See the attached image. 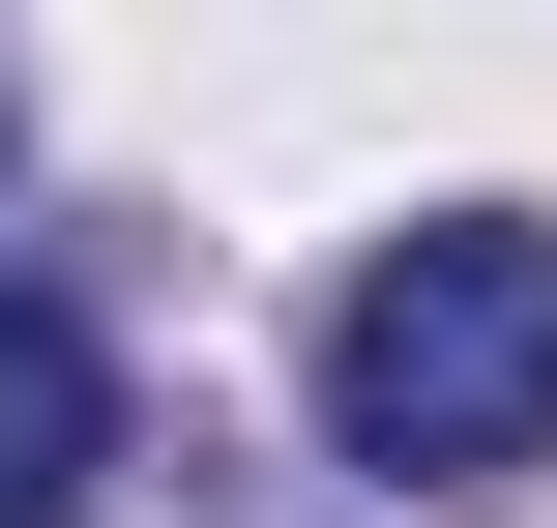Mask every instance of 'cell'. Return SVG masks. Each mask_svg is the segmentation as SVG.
Returning a JSON list of instances; mask_svg holds the SVG:
<instances>
[{
	"label": "cell",
	"mask_w": 557,
	"mask_h": 528,
	"mask_svg": "<svg viewBox=\"0 0 557 528\" xmlns=\"http://www.w3.org/2000/svg\"><path fill=\"white\" fill-rule=\"evenodd\" d=\"M0 176H29V88H0Z\"/></svg>",
	"instance_id": "obj_3"
},
{
	"label": "cell",
	"mask_w": 557,
	"mask_h": 528,
	"mask_svg": "<svg viewBox=\"0 0 557 528\" xmlns=\"http://www.w3.org/2000/svg\"><path fill=\"white\" fill-rule=\"evenodd\" d=\"M323 441L411 500H529L557 470V206H411L323 294Z\"/></svg>",
	"instance_id": "obj_1"
},
{
	"label": "cell",
	"mask_w": 557,
	"mask_h": 528,
	"mask_svg": "<svg viewBox=\"0 0 557 528\" xmlns=\"http://www.w3.org/2000/svg\"><path fill=\"white\" fill-rule=\"evenodd\" d=\"M88 500H117V323L0 265V528H88Z\"/></svg>",
	"instance_id": "obj_2"
}]
</instances>
